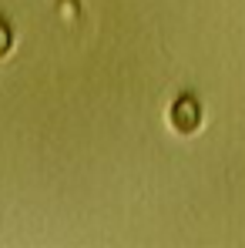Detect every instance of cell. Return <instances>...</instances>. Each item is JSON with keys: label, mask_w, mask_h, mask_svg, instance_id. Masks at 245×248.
I'll return each instance as SVG.
<instances>
[{"label": "cell", "mask_w": 245, "mask_h": 248, "mask_svg": "<svg viewBox=\"0 0 245 248\" xmlns=\"http://www.w3.org/2000/svg\"><path fill=\"white\" fill-rule=\"evenodd\" d=\"M10 47H14V31H10V24L0 17V61L10 54Z\"/></svg>", "instance_id": "2"}, {"label": "cell", "mask_w": 245, "mask_h": 248, "mask_svg": "<svg viewBox=\"0 0 245 248\" xmlns=\"http://www.w3.org/2000/svg\"><path fill=\"white\" fill-rule=\"evenodd\" d=\"M168 127H171L175 134H181V138L195 134V131L202 127V104H198L192 94L175 97L171 108H168Z\"/></svg>", "instance_id": "1"}, {"label": "cell", "mask_w": 245, "mask_h": 248, "mask_svg": "<svg viewBox=\"0 0 245 248\" xmlns=\"http://www.w3.org/2000/svg\"><path fill=\"white\" fill-rule=\"evenodd\" d=\"M78 14H81V7H78V0H61V20H64V24H71V20H78Z\"/></svg>", "instance_id": "3"}]
</instances>
